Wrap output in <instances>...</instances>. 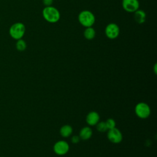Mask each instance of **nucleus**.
I'll return each mask as SVG.
<instances>
[{"mask_svg": "<svg viewBox=\"0 0 157 157\" xmlns=\"http://www.w3.org/2000/svg\"><path fill=\"white\" fill-rule=\"evenodd\" d=\"M42 16L48 22L54 23L59 21L60 13L59 10L53 6H47L42 10Z\"/></svg>", "mask_w": 157, "mask_h": 157, "instance_id": "f257e3e1", "label": "nucleus"}, {"mask_svg": "<svg viewBox=\"0 0 157 157\" xmlns=\"http://www.w3.org/2000/svg\"><path fill=\"white\" fill-rule=\"evenodd\" d=\"M78 20L83 26L85 28L91 27L95 22V17L91 11L85 10L78 14Z\"/></svg>", "mask_w": 157, "mask_h": 157, "instance_id": "f03ea898", "label": "nucleus"}, {"mask_svg": "<svg viewBox=\"0 0 157 157\" xmlns=\"http://www.w3.org/2000/svg\"><path fill=\"white\" fill-rule=\"evenodd\" d=\"M25 26L21 22H17L11 25L9 28V34L12 38L15 40L22 39L25 33Z\"/></svg>", "mask_w": 157, "mask_h": 157, "instance_id": "7ed1b4c3", "label": "nucleus"}, {"mask_svg": "<svg viewBox=\"0 0 157 157\" xmlns=\"http://www.w3.org/2000/svg\"><path fill=\"white\" fill-rule=\"evenodd\" d=\"M136 115L140 118L145 119L148 118L150 115V107L145 102H140L137 103L135 106Z\"/></svg>", "mask_w": 157, "mask_h": 157, "instance_id": "20e7f679", "label": "nucleus"}, {"mask_svg": "<svg viewBox=\"0 0 157 157\" xmlns=\"http://www.w3.org/2000/svg\"><path fill=\"white\" fill-rule=\"evenodd\" d=\"M107 138L112 143L118 144L123 140V135L121 132L116 127L108 129Z\"/></svg>", "mask_w": 157, "mask_h": 157, "instance_id": "39448f33", "label": "nucleus"}, {"mask_svg": "<svg viewBox=\"0 0 157 157\" xmlns=\"http://www.w3.org/2000/svg\"><path fill=\"white\" fill-rule=\"evenodd\" d=\"M105 34L109 39H114L118 36L120 34V28L116 23H109L105 27Z\"/></svg>", "mask_w": 157, "mask_h": 157, "instance_id": "423d86ee", "label": "nucleus"}, {"mask_svg": "<svg viewBox=\"0 0 157 157\" xmlns=\"http://www.w3.org/2000/svg\"><path fill=\"white\" fill-rule=\"evenodd\" d=\"M69 150V145L64 140H59L56 142L53 146V151L58 155H64Z\"/></svg>", "mask_w": 157, "mask_h": 157, "instance_id": "0eeeda50", "label": "nucleus"}, {"mask_svg": "<svg viewBox=\"0 0 157 157\" xmlns=\"http://www.w3.org/2000/svg\"><path fill=\"white\" fill-rule=\"evenodd\" d=\"M122 7L128 12H134L139 9V2L138 0H123Z\"/></svg>", "mask_w": 157, "mask_h": 157, "instance_id": "6e6552de", "label": "nucleus"}, {"mask_svg": "<svg viewBox=\"0 0 157 157\" xmlns=\"http://www.w3.org/2000/svg\"><path fill=\"white\" fill-rule=\"evenodd\" d=\"M100 117L98 112L91 111L89 112L86 117V121L90 126H94L99 121Z\"/></svg>", "mask_w": 157, "mask_h": 157, "instance_id": "1a4fd4ad", "label": "nucleus"}, {"mask_svg": "<svg viewBox=\"0 0 157 157\" xmlns=\"http://www.w3.org/2000/svg\"><path fill=\"white\" fill-rule=\"evenodd\" d=\"M92 134H93L92 129L88 126H85L81 129V130L80 131L78 136L80 139L86 140L91 138V137L92 136Z\"/></svg>", "mask_w": 157, "mask_h": 157, "instance_id": "9d476101", "label": "nucleus"}, {"mask_svg": "<svg viewBox=\"0 0 157 157\" xmlns=\"http://www.w3.org/2000/svg\"><path fill=\"white\" fill-rule=\"evenodd\" d=\"M134 18L135 21L137 23L139 24L144 23L146 20V13L145 11H144L143 10L138 9L134 12Z\"/></svg>", "mask_w": 157, "mask_h": 157, "instance_id": "9b49d317", "label": "nucleus"}, {"mask_svg": "<svg viewBox=\"0 0 157 157\" xmlns=\"http://www.w3.org/2000/svg\"><path fill=\"white\" fill-rule=\"evenodd\" d=\"M60 134L63 137H68L72 133V128L69 124H65L61 126L59 130Z\"/></svg>", "mask_w": 157, "mask_h": 157, "instance_id": "f8f14e48", "label": "nucleus"}, {"mask_svg": "<svg viewBox=\"0 0 157 157\" xmlns=\"http://www.w3.org/2000/svg\"><path fill=\"white\" fill-rule=\"evenodd\" d=\"M83 35L87 40H92L96 36V31L92 26L87 27L83 32Z\"/></svg>", "mask_w": 157, "mask_h": 157, "instance_id": "ddd939ff", "label": "nucleus"}, {"mask_svg": "<svg viewBox=\"0 0 157 157\" xmlns=\"http://www.w3.org/2000/svg\"><path fill=\"white\" fill-rule=\"evenodd\" d=\"M15 47L17 50L20 52H22L25 50V49L26 48V43L24 40H23L22 39H20L17 40L15 44Z\"/></svg>", "mask_w": 157, "mask_h": 157, "instance_id": "4468645a", "label": "nucleus"}, {"mask_svg": "<svg viewBox=\"0 0 157 157\" xmlns=\"http://www.w3.org/2000/svg\"><path fill=\"white\" fill-rule=\"evenodd\" d=\"M97 130L99 132H105L107 130V128L105 121H99L96 124Z\"/></svg>", "mask_w": 157, "mask_h": 157, "instance_id": "2eb2a0df", "label": "nucleus"}, {"mask_svg": "<svg viewBox=\"0 0 157 157\" xmlns=\"http://www.w3.org/2000/svg\"><path fill=\"white\" fill-rule=\"evenodd\" d=\"M105 122L107 129H110L115 128L116 122L113 118H108Z\"/></svg>", "mask_w": 157, "mask_h": 157, "instance_id": "dca6fc26", "label": "nucleus"}, {"mask_svg": "<svg viewBox=\"0 0 157 157\" xmlns=\"http://www.w3.org/2000/svg\"><path fill=\"white\" fill-rule=\"evenodd\" d=\"M80 137L78 136H73L71 138V142L73 143V144H77L79 141H80Z\"/></svg>", "mask_w": 157, "mask_h": 157, "instance_id": "f3484780", "label": "nucleus"}, {"mask_svg": "<svg viewBox=\"0 0 157 157\" xmlns=\"http://www.w3.org/2000/svg\"><path fill=\"white\" fill-rule=\"evenodd\" d=\"M42 2L45 7L51 6L53 2V0H42Z\"/></svg>", "mask_w": 157, "mask_h": 157, "instance_id": "a211bd4d", "label": "nucleus"}, {"mask_svg": "<svg viewBox=\"0 0 157 157\" xmlns=\"http://www.w3.org/2000/svg\"><path fill=\"white\" fill-rule=\"evenodd\" d=\"M156 64L155 65V72L156 73Z\"/></svg>", "mask_w": 157, "mask_h": 157, "instance_id": "6ab92c4d", "label": "nucleus"}, {"mask_svg": "<svg viewBox=\"0 0 157 157\" xmlns=\"http://www.w3.org/2000/svg\"><path fill=\"white\" fill-rule=\"evenodd\" d=\"M0 157H4V156H0Z\"/></svg>", "mask_w": 157, "mask_h": 157, "instance_id": "aec40b11", "label": "nucleus"}]
</instances>
